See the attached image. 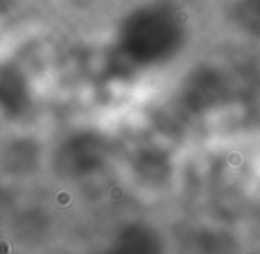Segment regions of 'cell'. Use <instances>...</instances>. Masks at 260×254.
Instances as JSON below:
<instances>
[{
    "label": "cell",
    "mask_w": 260,
    "mask_h": 254,
    "mask_svg": "<svg viewBox=\"0 0 260 254\" xmlns=\"http://www.w3.org/2000/svg\"><path fill=\"white\" fill-rule=\"evenodd\" d=\"M105 254H164V245L152 226L132 222L116 233Z\"/></svg>",
    "instance_id": "obj_1"
},
{
    "label": "cell",
    "mask_w": 260,
    "mask_h": 254,
    "mask_svg": "<svg viewBox=\"0 0 260 254\" xmlns=\"http://www.w3.org/2000/svg\"><path fill=\"white\" fill-rule=\"evenodd\" d=\"M59 162L62 165V171L70 172L73 176L89 174L102 164V151L98 142L87 137L73 139L61 150Z\"/></svg>",
    "instance_id": "obj_2"
},
{
    "label": "cell",
    "mask_w": 260,
    "mask_h": 254,
    "mask_svg": "<svg viewBox=\"0 0 260 254\" xmlns=\"http://www.w3.org/2000/svg\"><path fill=\"white\" fill-rule=\"evenodd\" d=\"M29 107L27 80L15 66H0V111L8 116H20Z\"/></svg>",
    "instance_id": "obj_3"
},
{
    "label": "cell",
    "mask_w": 260,
    "mask_h": 254,
    "mask_svg": "<svg viewBox=\"0 0 260 254\" xmlns=\"http://www.w3.org/2000/svg\"><path fill=\"white\" fill-rule=\"evenodd\" d=\"M13 0H0V13H6L9 8H11Z\"/></svg>",
    "instance_id": "obj_4"
}]
</instances>
